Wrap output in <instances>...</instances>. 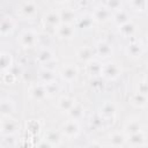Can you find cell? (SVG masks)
<instances>
[{"label": "cell", "instance_id": "obj_1", "mask_svg": "<svg viewBox=\"0 0 148 148\" xmlns=\"http://www.w3.org/2000/svg\"><path fill=\"white\" fill-rule=\"evenodd\" d=\"M121 73V68L118 64L116 62H106L103 65L102 69V75L109 80H114L117 79Z\"/></svg>", "mask_w": 148, "mask_h": 148}, {"label": "cell", "instance_id": "obj_2", "mask_svg": "<svg viewBox=\"0 0 148 148\" xmlns=\"http://www.w3.org/2000/svg\"><path fill=\"white\" fill-rule=\"evenodd\" d=\"M17 123L15 119H12L9 117H3L2 121H1V133L6 136L14 134L17 131Z\"/></svg>", "mask_w": 148, "mask_h": 148}, {"label": "cell", "instance_id": "obj_3", "mask_svg": "<svg viewBox=\"0 0 148 148\" xmlns=\"http://www.w3.org/2000/svg\"><path fill=\"white\" fill-rule=\"evenodd\" d=\"M38 40V36L35 31L32 30H25L21 34L20 36V43L25 46V47H31L34 46Z\"/></svg>", "mask_w": 148, "mask_h": 148}, {"label": "cell", "instance_id": "obj_4", "mask_svg": "<svg viewBox=\"0 0 148 148\" xmlns=\"http://www.w3.org/2000/svg\"><path fill=\"white\" fill-rule=\"evenodd\" d=\"M62 134L66 135L67 138H73V136H76L80 132V126H79V123L76 120H68L66 121L64 125H62Z\"/></svg>", "mask_w": 148, "mask_h": 148}, {"label": "cell", "instance_id": "obj_5", "mask_svg": "<svg viewBox=\"0 0 148 148\" xmlns=\"http://www.w3.org/2000/svg\"><path fill=\"white\" fill-rule=\"evenodd\" d=\"M60 76L64 81H67V82H72L76 79L77 76V68L76 66L72 65V64H68V65H65L60 72Z\"/></svg>", "mask_w": 148, "mask_h": 148}, {"label": "cell", "instance_id": "obj_6", "mask_svg": "<svg viewBox=\"0 0 148 148\" xmlns=\"http://www.w3.org/2000/svg\"><path fill=\"white\" fill-rule=\"evenodd\" d=\"M30 95L32 98L37 99V101H40V99H44L47 95V90H46V87L45 84H34L31 88H30Z\"/></svg>", "mask_w": 148, "mask_h": 148}, {"label": "cell", "instance_id": "obj_7", "mask_svg": "<svg viewBox=\"0 0 148 148\" xmlns=\"http://www.w3.org/2000/svg\"><path fill=\"white\" fill-rule=\"evenodd\" d=\"M116 105L114 103L112 102H105L102 106H101V110H99V114L103 119H109V118H112L114 114H116Z\"/></svg>", "mask_w": 148, "mask_h": 148}, {"label": "cell", "instance_id": "obj_8", "mask_svg": "<svg viewBox=\"0 0 148 148\" xmlns=\"http://www.w3.org/2000/svg\"><path fill=\"white\" fill-rule=\"evenodd\" d=\"M143 52V46L139 40L131 42L126 47V53L131 57H139Z\"/></svg>", "mask_w": 148, "mask_h": 148}, {"label": "cell", "instance_id": "obj_9", "mask_svg": "<svg viewBox=\"0 0 148 148\" xmlns=\"http://www.w3.org/2000/svg\"><path fill=\"white\" fill-rule=\"evenodd\" d=\"M57 34L60 38H71L74 35V28L69 23H62L57 28Z\"/></svg>", "mask_w": 148, "mask_h": 148}, {"label": "cell", "instance_id": "obj_10", "mask_svg": "<svg viewBox=\"0 0 148 148\" xmlns=\"http://www.w3.org/2000/svg\"><path fill=\"white\" fill-rule=\"evenodd\" d=\"M126 141H127L126 135H125L123 132H113V133L110 135V143H111L112 147H114V148L123 147Z\"/></svg>", "mask_w": 148, "mask_h": 148}, {"label": "cell", "instance_id": "obj_11", "mask_svg": "<svg viewBox=\"0 0 148 148\" xmlns=\"http://www.w3.org/2000/svg\"><path fill=\"white\" fill-rule=\"evenodd\" d=\"M44 21H45V23H46L49 27H52V28H54V29L57 30V28L60 25V24H59V22H60L59 13H56L54 10L49 12V13L45 15Z\"/></svg>", "mask_w": 148, "mask_h": 148}, {"label": "cell", "instance_id": "obj_12", "mask_svg": "<svg viewBox=\"0 0 148 148\" xmlns=\"http://www.w3.org/2000/svg\"><path fill=\"white\" fill-rule=\"evenodd\" d=\"M102 69H103V65L97 60L92 59L87 64V72L91 76H98L99 74H102Z\"/></svg>", "mask_w": 148, "mask_h": 148}, {"label": "cell", "instance_id": "obj_13", "mask_svg": "<svg viewBox=\"0 0 148 148\" xmlns=\"http://www.w3.org/2000/svg\"><path fill=\"white\" fill-rule=\"evenodd\" d=\"M67 113H68V116L71 117L72 120H76L77 121L79 119H81L84 116V109H83V106L81 104L75 103Z\"/></svg>", "mask_w": 148, "mask_h": 148}, {"label": "cell", "instance_id": "obj_14", "mask_svg": "<svg viewBox=\"0 0 148 148\" xmlns=\"http://www.w3.org/2000/svg\"><path fill=\"white\" fill-rule=\"evenodd\" d=\"M96 52H97V54H99L101 57H104V58H106V57H109L111 53H112V49H111V45L109 44V43H106V42H98L97 44H96Z\"/></svg>", "mask_w": 148, "mask_h": 148}, {"label": "cell", "instance_id": "obj_15", "mask_svg": "<svg viewBox=\"0 0 148 148\" xmlns=\"http://www.w3.org/2000/svg\"><path fill=\"white\" fill-rule=\"evenodd\" d=\"M52 52L49 47H43L38 54H37V58L36 60L39 62V64H49L51 60H52Z\"/></svg>", "mask_w": 148, "mask_h": 148}, {"label": "cell", "instance_id": "obj_16", "mask_svg": "<svg viewBox=\"0 0 148 148\" xmlns=\"http://www.w3.org/2000/svg\"><path fill=\"white\" fill-rule=\"evenodd\" d=\"M128 142L133 147H141L142 143L145 142V133L142 131H140V132H136L134 134H131L128 136Z\"/></svg>", "mask_w": 148, "mask_h": 148}, {"label": "cell", "instance_id": "obj_17", "mask_svg": "<svg viewBox=\"0 0 148 148\" xmlns=\"http://www.w3.org/2000/svg\"><path fill=\"white\" fill-rule=\"evenodd\" d=\"M92 54H94V52H92L91 47H89V46H83V47H81V49L79 50V52H77V58H79L81 61H87V62H89L90 60H92Z\"/></svg>", "mask_w": 148, "mask_h": 148}, {"label": "cell", "instance_id": "obj_18", "mask_svg": "<svg viewBox=\"0 0 148 148\" xmlns=\"http://www.w3.org/2000/svg\"><path fill=\"white\" fill-rule=\"evenodd\" d=\"M39 80L43 82V84H49V83L54 82L56 75H54L53 71L45 68V69H43V71L39 73Z\"/></svg>", "mask_w": 148, "mask_h": 148}, {"label": "cell", "instance_id": "obj_19", "mask_svg": "<svg viewBox=\"0 0 148 148\" xmlns=\"http://www.w3.org/2000/svg\"><path fill=\"white\" fill-rule=\"evenodd\" d=\"M13 29H14V21L10 17H3L1 21V28H0L1 34L6 36L9 32H12Z\"/></svg>", "mask_w": 148, "mask_h": 148}, {"label": "cell", "instance_id": "obj_20", "mask_svg": "<svg viewBox=\"0 0 148 148\" xmlns=\"http://www.w3.org/2000/svg\"><path fill=\"white\" fill-rule=\"evenodd\" d=\"M14 111V103L12 99H2L1 102V113L2 117H9Z\"/></svg>", "mask_w": 148, "mask_h": 148}, {"label": "cell", "instance_id": "obj_21", "mask_svg": "<svg viewBox=\"0 0 148 148\" xmlns=\"http://www.w3.org/2000/svg\"><path fill=\"white\" fill-rule=\"evenodd\" d=\"M125 131L126 133H128L130 135L131 134H134L136 132H140L141 131V126H140V123L136 120V119H131L126 123L125 125Z\"/></svg>", "mask_w": 148, "mask_h": 148}, {"label": "cell", "instance_id": "obj_22", "mask_svg": "<svg viewBox=\"0 0 148 148\" xmlns=\"http://www.w3.org/2000/svg\"><path fill=\"white\" fill-rule=\"evenodd\" d=\"M45 140L49 141L52 146H53V145H59L60 141H61V134H60L58 131H56V130H51V131H49V132L46 133Z\"/></svg>", "mask_w": 148, "mask_h": 148}, {"label": "cell", "instance_id": "obj_23", "mask_svg": "<svg viewBox=\"0 0 148 148\" xmlns=\"http://www.w3.org/2000/svg\"><path fill=\"white\" fill-rule=\"evenodd\" d=\"M74 104H75V103H74V101H73L71 97L65 96V97H61V98L59 99V102H58V108H59L60 110H62V111L68 112V111L72 109V106H73Z\"/></svg>", "mask_w": 148, "mask_h": 148}, {"label": "cell", "instance_id": "obj_24", "mask_svg": "<svg viewBox=\"0 0 148 148\" xmlns=\"http://www.w3.org/2000/svg\"><path fill=\"white\" fill-rule=\"evenodd\" d=\"M110 15V12L106 7H97L94 12V17L96 21H105Z\"/></svg>", "mask_w": 148, "mask_h": 148}, {"label": "cell", "instance_id": "obj_25", "mask_svg": "<svg viewBox=\"0 0 148 148\" xmlns=\"http://www.w3.org/2000/svg\"><path fill=\"white\" fill-rule=\"evenodd\" d=\"M20 12L24 15V16H31L36 13V6L34 2H23L21 5Z\"/></svg>", "mask_w": 148, "mask_h": 148}, {"label": "cell", "instance_id": "obj_26", "mask_svg": "<svg viewBox=\"0 0 148 148\" xmlns=\"http://www.w3.org/2000/svg\"><path fill=\"white\" fill-rule=\"evenodd\" d=\"M12 56L9 53H6V52H2L1 53V69H2V73L9 71V68L12 67Z\"/></svg>", "mask_w": 148, "mask_h": 148}, {"label": "cell", "instance_id": "obj_27", "mask_svg": "<svg viewBox=\"0 0 148 148\" xmlns=\"http://www.w3.org/2000/svg\"><path fill=\"white\" fill-rule=\"evenodd\" d=\"M59 16H60V20L65 21V23H69L74 18V10L71 8H62L59 12Z\"/></svg>", "mask_w": 148, "mask_h": 148}, {"label": "cell", "instance_id": "obj_28", "mask_svg": "<svg viewBox=\"0 0 148 148\" xmlns=\"http://www.w3.org/2000/svg\"><path fill=\"white\" fill-rule=\"evenodd\" d=\"M131 101H132V104H134V105H136V106H143V105H146V103H147V96L143 95V94L136 92V94H134V95L132 96Z\"/></svg>", "mask_w": 148, "mask_h": 148}, {"label": "cell", "instance_id": "obj_29", "mask_svg": "<svg viewBox=\"0 0 148 148\" xmlns=\"http://www.w3.org/2000/svg\"><path fill=\"white\" fill-rule=\"evenodd\" d=\"M119 28H120V32L124 36H132L134 34V31H135V25L132 22H130V21L126 22V23H124Z\"/></svg>", "mask_w": 148, "mask_h": 148}, {"label": "cell", "instance_id": "obj_30", "mask_svg": "<svg viewBox=\"0 0 148 148\" xmlns=\"http://www.w3.org/2000/svg\"><path fill=\"white\" fill-rule=\"evenodd\" d=\"M128 16H127V14H126V12H124V10H118L116 14H114V16H113V21L120 27V25H123L124 23H126V22H128Z\"/></svg>", "mask_w": 148, "mask_h": 148}, {"label": "cell", "instance_id": "obj_31", "mask_svg": "<svg viewBox=\"0 0 148 148\" xmlns=\"http://www.w3.org/2000/svg\"><path fill=\"white\" fill-rule=\"evenodd\" d=\"M138 92L143 94V95L147 96V94H148V86H147L145 82H141L140 86H139V90H138Z\"/></svg>", "mask_w": 148, "mask_h": 148}, {"label": "cell", "instance_id": "obj_32", "mask_svg": "<svg viewBox=\"0 0 148 148\" xmlns=\"http://www.w3.org/2000/svg\"><path fill=\"white\" fill-rule=\"evenodd\" d=\"M38 148H52V145H51L49 141H46V140H43L42 142H39V145H38Z\"/></svg>", "mask_w": 148, "mask_h": 148}, {"label": "cell", "instance_id": "obj_33", "mask_svg": "<svg viewBox=\"0 0 148 148\" xmlns=\"http://www.w3.org/2000/svg\"><path fill=\"white\" fill-rule=\"evenodd\" d=\"M87 148H103V147H102L101 143H98V142H96V141H92V142H90V143L87 146Z\"/></svg>", "mask_w": 148, "mask_h": 148}, {"label": "cell", "instance_id": "obj_34", "mask_svg": "<svg viewBox=\"0 0 148 148\" xmlns=\"http://www.w3.org/2000/svg\"><path fill=\"white\" fill-rule=\"evenodd\" d=\"M143 82H145V83H146V84H147V86H148V76H147V77H146V79H145V81H143Z\"/></svg>", "mask_w": 148, "mask_h": 148}, {"label": "cell", "instance_id": "obj_35", "mask_svg": "<svg viewBox=\"0 0 148 148\" xmlns=\"http://www.w3.org/2000/svg\"><path fill=\"white\" fill-rule=\"evenodd\" d=\"M139 148H148V146H141V147H139Z\"/></svg>", "mask_w": 148, "mask_h": 148}, {"label": "cell", "instance_id": "obj_36", "mask_svg": "<svg viewBox=\"0 0 148 148\" xmlns=\"http://www.w3.org/2000/svg\"><path fill=\"white\" fill-rule=\"evenodd\" d=\"M147 42H148V36H147Z\"/></svg>", "mask_w": 148, "mask_h": 148}]
</instances>
